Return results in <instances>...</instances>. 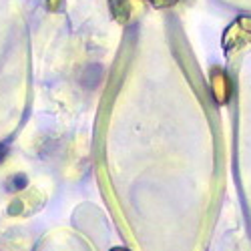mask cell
I'll return each instance as SVG.
<instances>
[{"label": "cell", "mask_w": 251, "mask_h": 251, "mask_svg": "<svg viewBox=\"0 0 251 251\" xmlns=\"http://www.w3.org/2000/svg\"><path fill=\"white\" fill-rule=\"evenodd\" d=\"M113 251H127V249H123V247H119V249H113Z\"/></svg>", "instance_id": "7a4b0ae2"}, {"label": "cell", "mask_w": 251, "mask_h": 251, "mask_svg": "<svg viewBox=\"0 0 251 251\" xmlns=\"http://www.w3.org/2000/svg\"><path fill=\"white\" fill-rule=\"evenodd\" d=\"M117 2L127 4L129 0H115V4H117ZM147 2H151V4H155V6H167V4H175L177 0H147Z\"/></svg>", "instance_id": "6da1fadb"}]
</instances>
